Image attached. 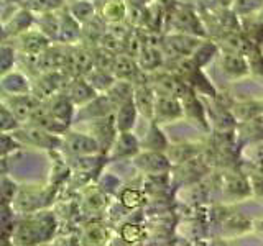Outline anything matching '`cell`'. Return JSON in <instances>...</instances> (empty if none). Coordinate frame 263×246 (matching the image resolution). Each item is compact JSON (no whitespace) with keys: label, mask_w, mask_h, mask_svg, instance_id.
Segmentation results:
<instances>
[{"label":"cell","mask_w":263,"mask_h":246,"mask_svg":"<svg viewBox=\"0 0 263 246\" xmlns=\"http://www.w3.org/2000/svg\"><path fill=\"white\" fill-rule=\"evenodd\" d=\"M112 72L120 79H132L138 72L135 59L128 54H115L114 66H112Z\"/></svg>","instance_id":"cell-1"},{"label":"cell","mask_w":263,"mask_h":246,"mask_svg":"<svg viewBox=\"0 0 263 246\" xmlns=\"http://www.w3.org/2000/svg\"><path fill=\"white\" fill-rule=\"evenodd\" d=\"M22 45L27 53H40L45 48H48V39L43 35V31H30L22 35Z\"/></svg>","instance_id":"cell-2"},{"label":"cell","mask_w":263,"mask_h":246,"mask_svg":"<svg viewBox=\"0 0 263 246\" xmlns=\"http://www.w3.org/2000/svg\"><path fill=\"white\" fill-rule=\"evenodd\" d=\"M102 18L109 22H120L127 13V8L120 0H104L101 8Z\"/></svg>","instance_id":"cell-3"},{"label":"cell","mask_w":263,"mask_h":246,"mask_svg":"<svg viewBox=\"0 0 263 246\" xmlns=\"http://www.w3.org/2000/svg\"><path fill=\"white\" fill-rule=\"evenodd\" d=\"M69 15L78 23H86L92 18L94 5L92 2H89V0H76V2L69 7Z\"/></svg>","instance_id":"cell-4"},{"label":"cell","mask_w":263,"mask_h":246,"mask_svg":"<svg viewBox=\"0 0 263 246\" xmlns=\"http://www.w3.org/2000/svg\"><path fill=\"white\" fill-rule=\"evenodd\" d=\"M158 84H160V90L164 95H171V97H181L186 92L184 84H181L179 80H176L171 76H160L158 77Z\"/></svg>","instance_id":"cell-5"},{"label":"cell","mask_w":263,"mask_h":246,"mask_svg":"<svg viewBox=\"0 0 263 246\" xmlns=\"http://www.w3.org/2000/svg\"><path fill=\"white\" fill-rule=\"evenodd\" d=\"M222 41H224L226 46L235 54L242 56L249 51V41L243 39L240 35H237V33H227V35H224V38H222Z\"/></svg>","instance_id":"cell-6"},{"label":"cell","mask_w":263,"mask_h":246,"mask_svg":"<svg viewBox=\"0 0 263 246\" xmlns=\"http://www.w3.org/2000/svg\"><path fill=\"white\" fill-rule=\"evenodd\" d=\"M63 0H25V4H28L31 10H38V12H49L54 10L61 5Z\"/></svg>","instance_id":"cell-7"},{"label":"cell","mask_w":263,"mask_h":246,"mask_svg":"<svg viewBox=\"0 0 263 246\" xmlns=\"http://www.w3.org/2000/svg\"><path fill=\"white\" fill-rule=\"evenodd\" d=\"M224 66H226L227 72H234V74H240V72H243L247 69L240 54H227Z\"/></svg>","instance_id":"cell-8"},{"label":"cell","mask_w":263,"mask_h":246,"mask_svg":"<svg viewBox=\"0 0 263 246\" xmlns=\"http://www.w3.org/2000/svg\"><path fill=\"white\" fill-rule=\"evenodd\" d=\"M122 235L127 241H137V240H140V236L143 235V230L137 225H127L125 228H123Z\"/></svg>","instance_id":"cell-9"},{"label":"cell","mask_w":263,"mask_h":246,"mask_svg":"<svg viewBox=\"0 0 263 246\" xmlns=\"http://www.w3.org/2000/svg\"><path fill=\"white\" fill-rule=\"evenodd\" d=\"M122 200H123V203L125 205H128V207H135V205H138L140 203V195H138V192H132V191H127L125 194H123V197H122Z\"/></svg>","instance_id":"cell-10"},{"label":"cell","mask_w":263,"mask_h":246,"mask_svg":"<svg viewBox=\"0 0 263 246\" xmlns=\"http://www.w3.org/2000/svg\"><path fill=\"white\" fill-rule=\"evenodd\" d=\"M232 4V0H219V5L220 7H227V5H230Z\"/></svg>","instance_id":"cell-11"},{"label":"cell","mask_w":263,"mask_h":246,"mask_svg":"<svg viewBox=\"0 0 263 246\" xmlns=\"http://www.w3.org/2000/svg\"><path fill=\"white\" fill-rule=\"evenodd\" d=\"M132 2H134V5H143L146 0H132Z\"/></svg>","instance_id":"cell-12"},{"label":"cell","mask_w":263,"mask_h":246,"mask_svg":"<svg viewBox=\"0 0 263 246\" xmlns=\"http://www.w3.org/2000/svg\"><path fill=\"white\" fill-rule=\"evenodd\" d=\"M5 2H12V0H5Z\"/></svg>","instance_id":"cell-13"}]
</instances>
